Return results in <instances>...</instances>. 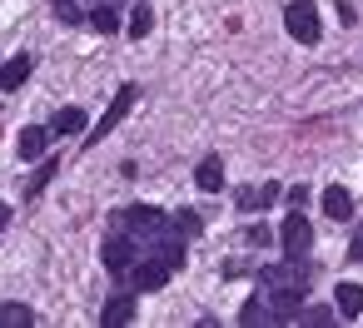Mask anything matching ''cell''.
Wrapping results in <instances>:
<instances>
[{
    "label": "cell",
    "instance_id": "obj_21",
    "mask_svg": "<svg viewBox=\"0 0 363 328\" xmlns=\"http://www.w3.org/2000/svg\"><path fill=\"white\" fill-rule=\"evenodd\" d=\"M50 174H55V164H40V174H35V179H30V184H26V189H30V194H40V189H45V179H50Z\"/></svg>",
    "mask_w": 363,
    "mask_h": 328
},
{
    "label": "cell",
    "instance_id": "obj_9",
    "mask_svg": "<svg viewBox=\"0 0 363 328\" xmlns=\"http://www.w3.org/2000/svg\"><path fill=\"white\" fill-rule=\"evenodd\" d=\"M333 308H338V318H358L363 313V283H338L333 288Z\"/></svg>",
    "mask_w": 363,
    "mask_h": 328
},
{
    "label": "cell",
    "instance_id": "obj_15",
    "mask_svg": "<svg viewBox=\"0 0 363 328\" xmlns=\"http://www.w3.org/2000/svg\"><path fill=\"white\" fill-rule=\"evenodd\" d=\"M130 318H135V298H110V303H105V313H100V323H105V328L130 323Z\"/></svg>",
    "mask_w": 363,
    "mask_h": 328
},
{
    "label": "cell",
    "instance_id": "obj_5",
    "mask_svg": "<svg viewBox=\"0 0 363 328\" xmlns=\"http://www.w3.org/2000/svg\"><path fill=\"white\" fill-rule=\"evenodd\" d=\"M135 95H140V90H135V85H125V90H120V95H115V105H110V110H105V120H100V125H95V135H90V140H85V145H100V140H110V130H115V125H120V120H125V115H130V105H135Z\"/></svg>",
    "mask_w": 363,
    "mask_h": 328
},
{
    "label": "cell",
    "instance_id": "obj_3",
    "mask_svg": "<svg viewBox=\"0 0 363 328\" xmlns=\"http://www.w3.org/2000/svg\"><path fill=\"white\" fill-rule=\"evenodd\" d=\"M279 244H284V254H289V259L308 254V244H313L308 219H303V214H289V219H284V229H279Z\"/></svg>",
    "mask_w": 363,
    "mask_h": 328
},
{
    "label": "cell",
    "instance_id": "obj_4",
    "mask_svg": "<svg viewBox=\"0 0 363 328\" xmlns=\"http://www.w3.org/2000/svg\"><path fill=\"white\" fill-rule=\"evenodd\" d=\"M135 264H140V254H135L130 229H125V234H115V239H105V268H110V273H130Z\"/></svg>",
    "mask_w": 363,
    "mask_h": 328
},
{
    "label": "cell",
    "instance_id": "obj_2",
    "mask_svg": "<svg viewBox=\"0 0 363 328\" xmlns=\"http://www.w3.org/2000/svg\"><path fill=\"white\" fill-rule=\"evenodd\" d=\"M284 26H289V35L298 45H313L318 40V11L308 6V0H294V6L284 11Z\"/></svg>",
    "mask_w": 363,
    "mask_h": 328
},
{
    "label": "cell",
    "instance_id": "obj_19",
    "mask_svg": "<svg viewBox=\"0 0 363 328\" xmlns=\"http://www.w3.org/2000/svg\"><path fill=\"white\" fill-rule=\"evenodd\" d=\"M150 26H155L150 6H135V16H130V35H135V40H145V35H150Z\"/></svg>",
    "mask_w": 363,
    "mask_h": 328
},
{
    "label": "cell",
    "instance_id": "obj_7",
    "mask_svg": "<svg viewBox=\"0 0 363 328\" xmlns=\"http://www.w3.org/2000/svg\"><path fill=\"white\" fill-rule=\"evenodd\" d=\"M174 268L164 264V259H145V264H135L130 268V278H135V288H164V278H169Z\"/></svg>",
    "mask_w": 363,
    "mask_h": 328
},
{
    "label": "cell",
    "instance_id": "obj_17",
    "mask_svg": "<svg viewBox=\"0 0 363 328\" xmlns=\"http://www.w3.org/2000/svg\"><path fill=\"white\" fill-rule=\"evenodd\" d=\"M0 323H6V328H26V323H35V313L26 303H6V308H0Z\"/></svg>",
    "mask_w": 363,
    "mask_h": 328
},
{
    "label": "cell",
    "instance_id": "obj_25",
    "mask_svg": "<svg viewBox=\"0 0 363 328\" xmlns=\"http://www.w3.org/2000/svg\"><path fill=\"white\" fill-rule=\"evenodd\" d=\"M6 219H11V209H6V204H0V229H6Z\"/></svg>",
    "mask_w": 363,
    "mask_h": 328
},
{
    "label": "cell",
    "instance_id": "obj_14",
    "mask_svg": "<svg viewBox=\"0 0 363 328\" xmlns=\"http://www.w3.org/2000/svg\"><path fill=\"white\" fill-rule=\"evenodd\" d=\"M279 199V184H259V189H239V209H264Z\"/></svg>",
    "mask_w": 363,
    "mask_h": 328
},
{
    "label": "cell",
    "instance_id": "obj_23",
    "mask_svg": "<svg viewBox=\"0 0 363 328\" xmlns=\"http://www.w3.org/2000/svg\"><path fill=\"white\" fill-rule=\"evenodd\" d=\"M333 313H338V308H333ZM333 313H328V308H303V318H308V323H328Z\"/></svg>",
    "mask_w": 363,
    "mask_h": 328
},
{
    "label": "cell",
    "instance_id": "obj_16",
    "mask_svg": "<svg viewBox=\"0 0 363 328\" xmlns=\"http://www.w3.org/2000/svg\"><path fill=\"white\" fill-rule=\"evenodd\" d=\"M274 318H279V313H274V303H259V298L239 308V323H274Z\"/></svg>",
    "mask_w": 363,
    "mask_h": 328
},
{
    "label": "cell",
    "instance_id": "obj_1",
    "mask_svg": "<svg viewBox=\"0 0 363 328\" xmlns=\"http://www.w3.org/2000/svg\"><path fill=\"white\" fill-rule=\"evenodd\" d=\"M264 288H269L274 313H279V318H289V313H298V298L308 293V268H303L298 259L274 264V268H264Z\"/></svg>",
    "mask_w": 363,
    "mask_h": 328
},
{
    "label": "cell",
    "instance_id": "obj_24",
    "mask_svg": "<svg viewBox=\"0 0 363 328\" xmlns=\"http://www.w3.org/2000/svg\"><path fill=\"white\" fill-rule=\"evenodd\" d=\"M348 259H358V264H363V229L353 234V244H348Z\"/></svg>",
    "mask_w": 363,
    "mask_h": 328
},
{
    "label": "cell",
    "instance_id": "obj_6",
    "mask_svg": "<svg viewBox=\"0 0 363 328\" xmlns=\"http://www.w3.org/2000/svg\"><path fill=\"white\" fill-rule=\"evenodd\" d=\"M120 219H125V229H130V234H150V239H160V234H164V214H160V209H150V204H135V209H125Z\"/></svg>",
    "mask_w": 363,
    "mask_h": 328
},
{
    "label": "cell",
    "instance_id": "obj_11",
    "mask_svg": "<svg viewBox=\"0 0 363 328\" xmlns=\"http://www.w3.org/2000/svg\"><path fill=\"white\" fill-rule=\"evenodd\" d=\"M50 135H55V130H40V125L21 130V145H16V149H21V159H40V154H45V145H50Z\"/></svg>",
    "mask_w": 363,
    "mask_h": 328
},
{
    "label": "cell",
    "instance_id": "obj_13",
    "mask_svg": "<svg viewBox=\"0 0 363 328\" xmlns=\"http://www.w3.org/2000/svg\"><path fill=\"white\" fill-rule=\"evenodd\" d=\"M50 130H55V135H80V130H85V110L65 105V110H60V115L50 120Z\"/></svg>",
    "mask_w": 363,
    "mask_h": 328
},
{
    "label": "cell",
    "instance_id": "obj_12",
    "mask_svg": "<svg viewBox=\"0 0 363 328\" xmlns=\"http://www.w3.org/2000/svg\"><path fill=\"white\" fill-rule=\"evenodd\" d=\"M26 80H30V55H16L0 65V90H21Z\"/></svg>",
    "mask_w": 363,
    "mask_h": 328
},
{
    "label": "cell",
    "instance_id": "obj_8",
    "mask_svg": "<svg viewBox=\"0 0 363 328\" xmlns=\"http://www.w3.org/2000/svg\"><path fill=\"white\" fill-rule=\"evenodd\" d=\"M323 214H328V219H338V224H343V219H353V194H348L343 184H328V189H323Z\"/></svg>",
    "mask_w": 363,
    "mask_h": 328
},
{
    "label": "cell",
    "instance_id": "obj_18",
    "mask_svg": "<svg viewBox=\"0 0 363 328\" xmlns=\"http://www.w3.org/2000/svg\"><path fill=\"white\" fill-rule=\"evenodd\" d=\"M90 26H95L100 35H115V30H120V16H115L110 6H100V11H90Z\"/></svg>",
    "mask_w": 363,
    "mask_h": 328
},
{
    "label": "cell",
    "instance_id": "obj_22",
    "mask_svg": "<svg viewBox=\"0 0 363 328\" xmlns=\"http://www.w3.org/2000/svg\"><path fill=\"white\" fill-rule=\"evenodd\" d=\"M55 11L65 16V26H75V21H80V11H75V0H55Z\"/></svg>",
    "mask_w": 363,
    "mask_h": 328
},
{
    "label": "cell",
    "instance_id": "obj_20",
    "mask_svg": "<svg viewBox=\"0 0 363 328\" xmlns=\"http://www.w3.org/2000/svg\"><path fill=\"white\" fill-rule=\"evenodd\" d=\"M174 229H179L184 239H194V234H199V214H174Z\"/></svg>",
    "mask_w": 363,
    "mask_h": 328
},
{
    "label": "cell",
    "instance_id": "obj_10",
    "mask_svg": "<svg viewBox=\"0 0 363 328\" xmlns=\"http://www.w3.org/2000/svg\"><path fill=\"white\" fill-rule=\"evenodd\" d=\"M194 179H199V189H204V194H219V189H224V159H219V154H209V159H199V169H194Z\"/></svg>",
    "mask_w": 363,
    "mask_h": 328
}]
</instances>
